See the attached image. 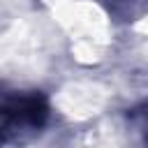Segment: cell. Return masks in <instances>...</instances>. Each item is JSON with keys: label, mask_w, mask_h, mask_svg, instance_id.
I'll return each instance as SVG.
<instances>
[{"label": "cell", "mask_w": 148, "mask_h": 148, "mask_svg": "<svg viewBox=\"0 0 148 148\" xmlns=\"http://www.w3.org/2000/svg\"><path fill=\"white\" fill-rule=\"evenodd\" d=\"M46 116V104L37 95L0 92V134L12 136L37 130Z\"/></svg>", "instance_id": "obj_1"}]
</instances>
